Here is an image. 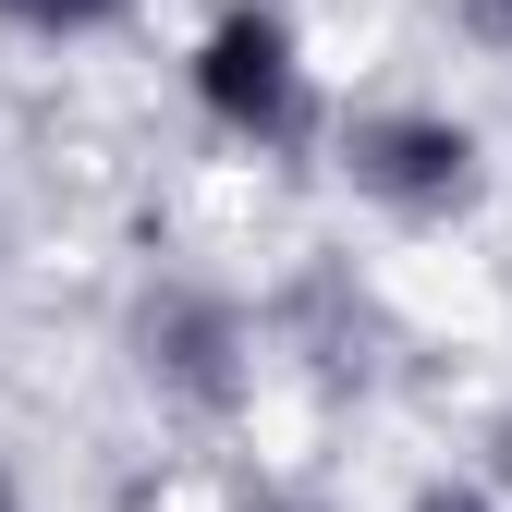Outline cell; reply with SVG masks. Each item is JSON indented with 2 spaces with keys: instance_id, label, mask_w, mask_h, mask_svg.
<instances>
[{
  "instance_id": "3",
  "label": "cell",
  "mask_w": 512,
  "mask_h": 512,
  "mask_svg": "<svg viewBox=\"0 0 512 512\" xmlns=\"http://www.w3.org/2000/svg\"><path fill=\"white\" fill-rule=\"evenodd\" d=\"M135 366H147V391L196 403V415H232L244 378H256V317L220 281H159L135 305Z\"/></svg>"
},
{
  "instance_id": "1",
  "label": "cell",
  "mask_w": 512,
  "mask_h": 512,
  "mask_svg": "<svg viewBox=\"0 0 512 512\" xmlns=\"http://www.w3.org/2000/svg\"><path fill=\"white\" fill-rule=\"evenodd\" d=\"M183 86H196V110L232 147H256V159H281V147L317 135V61H305L281 0H220L196 25V49H183Z\"/></svg>"
},
{
  "instance_id": "8",
  "label": "cell",
  "mask_w": 512,
  "mask_h": 512,
  "mask_svg": "<svg viewBox=\"0 0 512 512\" xmlns=\"http://www.w3.org/2000/svg\"><path fill=\"white\" fill-rule=\"evenodd\" d=\"M244 512H305V500H281V488H269V500H244Z\"/></svg>"
},
{
  "instance_id": "5",
  "label": "cell",
  "mask_w": 512,
  "mask_h": 512,
  "mask_svg": "<svg viewBox=\"0 0 512 512\" xmlns=\"http://www.w3.org/2000/svg\"><path fill=\"white\" fill-rule=\"evenodd\" d=\"M415 512H512V500L476 488V476H439V488H415Z\"/></svg>"
},
{
  "instance_id": "7",
  "label": "cell",
  "mask_w": 512,
  "mask_h": 512,
  "mask_svg": "<svg viewBox=\"0 0 512 512\" xmlns=\"http://www.w3.org/2000/svg\"><path fill=\"white\" fill-rule=\"evenodd\" d=\"M0 512H25V488H13V464H0Z\"/></svg>"
},
{
  "instance_id": "6",
  "label": "cell",
  "mask_w": 512,
  "mask_h": 512,
  "mask_svg": "<svg viewBox=\"0 0 512 512\" xmlns=\"http://www.w3.org/2000/svg\"><path fill=\"white\" fill-rule=\"evenodd\" d=\"M464 37H476L488 61H512V0H464Z\"/></svg>"
},
{
  "instance_id": "4",
  "label": "cell",
  "mask_w": 512,
  "mask_h": 512,
  "mask_svg": "<svg viewBox=\"0 0 512 512\" xmlns=\"http://www.w3.org/2000/svg\"><path fill=\"white\" fill-rule=\"evenodd\" d=\"M135 0H0V25H25V37H49V49H74V37H110Z\"/></svg>"
},
{
  "instance_id": "2",
  "label": "cell",
  "mask_w": 512,
  "mask_h": 512,
  "mask_svg": "<svg viewBox=\"0 0 512 512\" xmlns=\"http://www.w3.org/2000/svg\"><path fill=\"white\" fill-rule=\"evenodd\" d=\"M342 183L378 208V220H464L476 208V183H488V147H476V122L464 110H439V98H378L342 122Z\"/></svg>"
}]
</instances>
